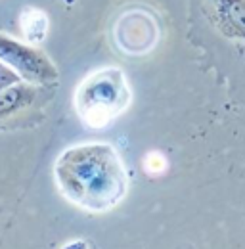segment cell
<instances>
[{
	"mask_svg": "<svg viewBox=\"0 0 245 249\" xmlns=\"http://www.w3.org/2000/svg\"><path fill=\"white\" fill-rule=\"evenodd\" d=\"M159 27L148 10L128 8L113 23V42L122 54L142 56L157 44Z\"/></svg>",
	"mask_w": 245,
	"mask_h": 249,
	"instance_id": "3957f363",
	"label": "cell"
},
{
	"mask_svg": "<svg viewBox=\"0 0 245 249\" xmlns=\"http://www.w3.org/2000/svg\"><path fill=\"white\" fill-rule=\"evenodd\" d=\"M63 249H88V248H87L85 242H71V244H67Z\"/></svg>",
	"mask_w": 245,
	"mask_h": 249,
	"instance_id": "52a82bcc",
	"label": "cell"
},
{
	"mask_svg": "<svg viewBox=\"0 0 245 249\" xmlns=\"http://www.w3.org/2000/svg\"><path fill=\"white\" fill-rule=\"evenodd\" d=\"M21 27L31 42H40L48 33V18L36 8H25L21 14Z\"/></svg>",
	"mask_w": 245,
	"mask_h": 249,
	"instance_id": "5b68a950",
	"label": "cell"
},
{
	"mask_svg": "<svg viewBox=\"0 0 245 249\" xmlns=\"http://www.w3.org/2000/svg\"><path fill=\"white\" fill-rule=\"evenodd\" d=\"M144 165H146L148 173H161V171H165V157L161 154H150L146 157Z\"/></svg>",
	"mask_w": 245,
	"mask_h": 249,
	"instance_id": "8992f818",
	"label": "cell"
},
{
	"mask_svg": "<svg viewBox=\"0 0 245 249\" xmlns=\"http://www.w3.org/2000/svg\"><path fill=\"white\" fill-rule=\"evenodd\" d=\"M130 102L126 79L119 69H102L87 77L75 96V107L81 121L90 128L111 124Z\"/></svg>",
	"mask_w": 245,
	"mask_h": 249,
	"instance_id": "7a4b0ae2",
	"label": "cell"
},
{
	"mask_svg": "<svg viewBox=\"0 0 245 249\" xmlns=\"http://www.w3.org/2000/svg\"><path fill=\"white\" fill-rule=\"evenodd\" d=\"M209 19L226 38L245 40V0H209Z\"/></svg>",
	"mask_w": 245,
	"mask_h": 249,
	"instance_id": "277c9868",
	"label": "cell"
},
{
	"mask_svg": "<svg viewBox=\"0 0 245 249\" xmlns=\"http://www.w3.org/2000/svg\"><path fill=\"white\" fill-rule=\"evenodd\" d=\"M56 178L63 196L88 211H107L126 192V173L107 144H85L58 159Z\"/></svg>",
	"mask_w": 245,
	"mask_h": 249,
	"instance_id": "6da1fadb",
	"label": "cell"
}]
</instances>
